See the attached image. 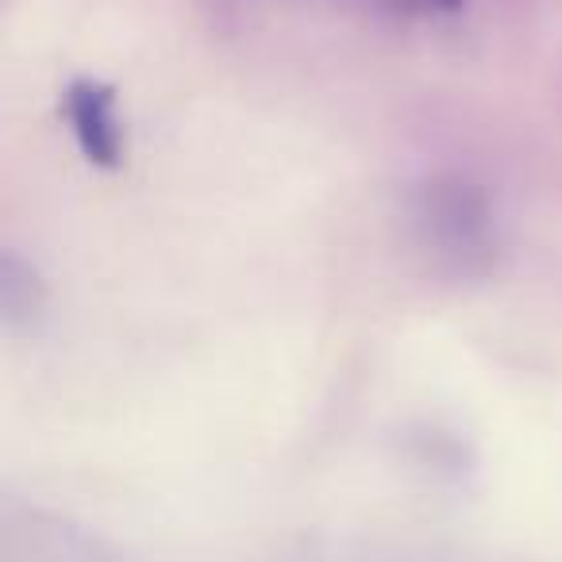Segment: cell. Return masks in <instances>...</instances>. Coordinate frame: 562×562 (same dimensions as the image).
Segmentation results:
<instances>
[{
  "label": "cell",
  "instance_id": "obj_1",
  "mask_svg": "<svg viewBox=\"0 0 562 562\" xmlns=\"http://www.w3.org/2000/svg\"><path fill=\"white\" fill-rule=\"evenodd\" d=\"M63 109L78 150L97 170L124 166V124L116 112V89L101 78H74L63 93Z\"/></svg>",
  "mask_w": 562,
  "mask_h": 562
},
{
  "label": "cell",
  "instance_id": "obj_2",
  "mask_svg": "<svg viewBox=\"0 0 562 562\" xmlns=\"http://www.w3.org/2000/svg\"><path fill=\"white\" fill-rule=\"evenodd\" d=\"M0 308H4V324L12 331L35 328L47 313V281L32 262H24L12 250H4L0 258Z\"/></svg>",
  "mask_w": 562,
  "mask_h": 562
},
{
  "label": "cell",
  "instance_id": "obj_3",
  "mask_svg": "<svg viewBox=\"0 0 562 562\" xmlns=\"http://www.w3.org/2000/svg\"><path fill=\"white\" fill-rule=\"evenodd\" d=\"M390 16H408V20H420V16H454V12L467 9V0H378Z\"/></svg>",
  "mask_w": 562,
  "mask_h": 562
}]
</instances>
